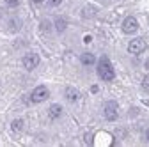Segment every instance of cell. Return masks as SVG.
<instances>
[{
	"label": "cell",
	"instance_id": "cell-1",
	"mask_svg": "<svg viewBox=\"0 0 149 147\" xmlns=\"http://www.w3.org/2000/svg\"><path fill=\"white\" fill-rule=\"evenodd\" d=\"M98 75H100V78L105 80V82H112V80H114L116 73H114V67H112L108 57H101V59L98 60Z\"/></svg>",
	"mask_w": 149,
	"mask_h": 147
},
{
	"label": "cell",
	"instance_id": "cell-15",
	"mask_svg": "<svg viewBox=\"0 0 149 147\" xmlns=\"http://www.w3.org/2000/svg\"><path fill=\"white\" fill-rule=\"evenodd\" d=\"M98 90H100V89H98V85H92V87H91V92H92V94H96Z\"/></svg>",
	"mask_w": 149,
	"mask_h": 147
},
{
	"label": "cell",
	"instance_id": "cell-6",
	"mask_svg": "<svg viewBox=\"0 0 149 147\" xmlns=\"http://www.w3.org/2000/svg\"><path fill=\"white\" fill-rule=\"evenodd\" d=\"M139 30V23H137V20L133 16H128L126 20L123 21V32L124 34H133V32H137Z\"/></svg>",
	"mask_w": 149,
	"mask_h": 147
},
{
	"label": "cell",
	"instance_id": "cell-7",
	"mask_svg": "<svg viewBox=\"0 0 149 147\" xmlns=\"http://www.w3.org/2000/svg\"><path fill=\"white\" fill-rule=\"evenodd\" d=\"M66 99L71 101V103H77V101L80 99V92H78L74 87H68V89H66Z\"/></svg>",
	"mask_w": 149,
	"mask_h": 147
},
{
	"label": "cell",
	"instance_id": "cell-13",
	"mask_svg": "<svg viewBox=\"0 0 149 147\" xmlns=\"http://www.w3.org/2000/svg\"><path fill=\"white\" fill-rule=\"evenodd\" d=\"M6 4L9 7H18V6H20V0H6Z\"/></svg>",
	"mask_w": 149,
	"mask_h": 147
},
{
	"label": "cell",
	"instance_id": "cell-17",
	"mask_svg": "<svg viewBox=\"0 0 149 147\" xmlns=\"http://www.w3.org/2000/svg\"><path fill=\"white\" fill-rule=\"evenodd\" d=\"M146 67H147V69H149V60H147V62H146Z\"/></svg>",
	"mask_w": 149,
	"mask_h": 147
},
{
	"label": "cell",
	"instance_id": "cell-11",
	"mask_svg": "<svg viewBox=\"0 0 149 147\" xmlns=\"http://www.w3.org/2000/svg\"><path fill=\"white\" fill-rule=\"evenodd\" d=\"M55 25H57V32H64V28H66V20H64V18H57V20H55Z\"/></svg>",
	"mask_w": 149,
	"mask_h": 147
},
{
	"label": "cell",
	"instance_id": "cell-5",
	"mask_svg": "<svg viewBox=\"0 0 149 147\" xmlns=\"http://www.w3.org/2000/svg\"><path fill=\"white\" fill-rule=\"evenodd\" d=\"M37 64H39V55L37 53H27L25 57H23V67L32 71L37 67Z\"/></svg>",
	"mask_w": 149,
	"mask_h": 147
},
{
	"label": "cell",
	"instance_id": "cell-19",
	"mask_svg": "<svg viewBox=\"0 0 149 147\" xmlns=\"http://www.w3.org/2000/svg\"><path fill=\"white\" fill-rule=\"evenodd\" d=\"M147 140H149V131H147Z\"/></svg>",
	"mask_w": 149,
	"mask_h": 147
},
{
	"label": "cell",
	"instance_id": "cell-14",
	"mask_svg": "<svg viewBox=\"0 0 149 147\" xmlns=\"http://www.w3.org/2000/svg\"><path fill=\"white\" fill-rule=\"evenodd\" d=\"M62 0H50V6H59Z\"/></svg>",
	"mask_w": 149,
	"mask_h": 147
},
{
	"label": "cell",
	"instance_id": "cell-9",
	"mask_svg": "<svg viewBox=\"0 0 149 147\" xmlns=\"http://www.w3.org/2000/svg\"><path fill=\"white\" fill-rule=\"evenodd\" d=\"M80 60H82V64H85V66H92L96 62V59H94V55L92 53H84L82 57H80Z\"/></svg>",
	"mask_w": 149,
	"mask_h": 147
},
{
	"label": "cell",
	"instance_id": "cell-2",
	"mask_svg": "<svg viewBox=\"0 0 149 147\" xmlns=\"http://www.w3.org/2000/svg\"><path fill=\"white\" fill-rule=\"evenodd\" d=\"M146 48H147V43L142 37L132 39V41H130V44H128V51L132 53V55H140L142 51H146Z\"/></svg>",
	"mask_w": 149,
	"mask_h": 147
},
{
	"label": "cell",
	"instance_id": "cell-18",
	"mask_svg": "<svg viewBox=\"0 0 149 147\" xmlns=\"http://www.w3.org/2000/svg\"><path fill=\"white\" fill-rule=\"evenodd\" d=\"M0 20H2V11H0Z\"/></svg>",
	"mask_w": 149,
	"mask_h": 147
},
{
	"label": "cell",
	"instance_id": "cell-10",
	"mask_svg": "<svg viewBox=\"0 0 149 147\" xmlns=\"http://www.w3.org/2000/svg\"><path fill=\"white\" fill-rule=\"evenodd\" d=\"M11 130H13L14 133H20V131L23 130V119H16V121H13Z\"/></svg>",
	"mask_w": 149,
	"mask_h": 147
},
{
	"label": "cell",
	"instance_id": "cell-16",
	"mask_svg": "<svg viewBox=\"0 0 149 147\" xmlns=\"http://www.w3.org/2000/svg\"><path fill=\"white\" fill-rule=\"evenodd\" d=\"M32 2H36V4H39V2H43V0H32Z\"/></svg>",
	"mask_w": 149,
	"mask_h": 147
},
{
	"label": "cell",
	"instance_id": "cell-3",
	"mask_svg": "<svg viewBox=\"0 0 149 147\" xmlns=\"http://www.w3.org/2000/svg\"><path fill=\"white\" fill-rule=\"evenodd\" d=\"M48 96H50L48 89H46L45 85H39V87H36V89L32 90V94H30V101H32V103H41V101H46V99H48Z\"/></svg>",
	"mask_w": 149,
	"mask_h": 147
},
{
	"label": "cell",
	"instance_id": "cell-4",
	"mask_svg": "<svg viewBox=\"0 0 149 147\" xmlns=\"http://www.w3.org/2000/svg\"><path fill=\"white\" fill-rule=\"evenodd\" d=\"M103 114H105V119H107V121H116V119L119 117V108H117V103H116V101H108V103H105Z\"/></svg>",
	"mask_w": 149,
	"mask_h": 147
},
{
	"label": "cell",
	"instance_id": "cell-12",
	"mask_svg": "<svg viewBox=\"0 0 149 147\" xmlns=\"http://www.w3.org/2000/svg\"><path fill=\"white\" fill-rule=\"evenodd\" d=\"M142 89L146 90V92H149V75L144 76V80H142Z\"/></svg>",
	"mask_w": 149,
	"mask_h": 147
},
{
	"label": "cell",
	"instance_id": "cell-8",
	"mask_svg": "<svg viewBox=\"0 0 149 147\" xmlns=\"http://www.w3.org/2000/svg\"><path fill=\"white\" fill-rule=\"evenodd\" d=\"M48 115H50V119H59L62 115V106L61 105H52L50 110H48Z\"/></svg>",
	"mask_w": 149,
	"mask_h": 147
}]
</instances>
